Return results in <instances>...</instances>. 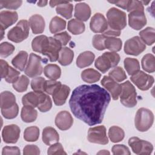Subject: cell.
Listing matches in <instances>:
<instances>
[{
	"instance_id": "54",
	"label": "cell",
	"mask_w": 155,
	"mask_h": 155,
	"mask_svg": "<svg viewBox=\"0 0 155 155\" xmlns=\"http://www.w3.org/2000/svg\"><path fill=\"white\" fill-rule=\"evenodd\" d=\"M23 154L24 155L28 154H40L39 148L35 145H27L23 150Z\"/></svg>"
},
{
	"instance_id": "21",
	"label": "cell",
	"mask_w": 155,
	"mask_h": 155,
	"mask_svg": "<svg viewBox=\"0 0 155 155\" xmlns=\"http://www.w3.org/2000/svg\"><path fill=\"white\" fill-rule=\"evenodd\" d=\"M70 92V87L66 85L62 84L61 87L52 94L54 104L58 106L64 105L65 103Z\"/></svg>"
},
{
	"instance_id": "19",
	"label": "cell",
	"mask_w": 155,
	"mask_h": 155,
	"mask_svg": "<svg viewBox=\"0 0 155 155\" xmlns=\"http://www.w3.org/2000/svg\"><path fill=\"white\" fill-rule=\"evenodd\" d=\"M18 18L16 12L3 10L0 13L1 28L5 30L8 27L15 24Z\"/></svg>"
},
{
	"instance_id": "23",
	"label": "cell",
	"mask_w": 155,
	"mask_h": 155,
	"mask_svg": "<svg viewBox=\"0 0 155 155\" xmlns=\"http://www.w3.org/2000/svg\"><path fill=\"white\" fill-rule=\"evenodd\" d=\"M42 139L47 145H51L59 140V136L57 131L51 127H47L42 131Z\"/></svg>"
},
{
	"instance_id": "16",
	"label": "cell",
	"mask_w": 155,
	"mask_h": 155,
	"mask_svg": "<svg viewBox=\"0 0 155 155\" xmlns=\"http://www.w3.org/2000/svg\"><path fill=\"white\" fill-rule=\"evenodd\" d=\"M101 83L102 85L110 93L113 100L118 99L122 90L120 84L117 83L116 81L109 76H104Z\"/></svg>"
},
{
	"instance_id": "11",
	"label": "cell",
	"mask_w": 155,
	"mask_h": 155,
	"mask_svg": "<svg viewBox=\"0 0 155 155\" xmlns=\"http://www.w3.org/2000/svg\"><path fill=\"white\" fill-rule=\"evenodd\" d=\"M131 81L139 89L142 91L149 90L154 84V78L143 71H139L135 74L131 76Z\"/></svg>"
},
{
	"instance_id": "52",
	"label": "cell",
	"mask_w": 155,
	"mask_h": 155,
	"mask_svg": "<svg viewBox=\"0 0 155 155\" xmlns=\"http://www.w3.org/2000/svg\"><path fill=\"white\" fill-rule=\"evenodd\" d=\"M54 38L57 39L62 45H66L71 39L70 35L67 31L56 33L54 35Z\"/></svg>"
},
{
	"instance_id": "58",
	"label": "cell",
	"mask_w": 155,
	"mask_h": 155,
	"mask_svg": "<svg viewBox=\"0 0 155 155\" xmlns=\"http://www.w3.org/2000/svg\"><path fill=\"white\" fill-rule=\"evenodd\" d=\"M110 3L114 4L119 7H120L123 9L127 10L130 4V0H123V1H108Z\"/></svg>"
},
{
	"instance_id": "45",
	"label": "cell",
	"mask_w": 155,
	"mask_h": 155,
	"mask_svg": "<svg viewBox=\"0 0 155 155\" xmlns=\"http://www.w3.org/2000/svg\"><path fill=\"white\" fill-rule=\"evenodd\" d=\"M107 38V36L104 35H96L93 36L92 39L93 46L97 50L102 51L105 49L104 41Z\"/></svg>"
},
{
	"instance_id": "12",
	"label": "cell",
	"mask_w": 155,
	"mask_h": 155,
	"mask_svg": "<svg viewBox=\"0 0 155 155\" xmlns=\"http://www.w3.org/2000/svg\"><path fill=\"white\" fill-rule=\"evenodd\" d=\"M147 24V18L144 10H135L128 14V24L132 28L139 30Z\"/></svg>"
},
{
	"instance_id": "22",
	"label": "cell",
	"mask_w": 155,
	"mask_h": 155,
	"mask_svg": "<svg viewBox=\"0 0 155 155\" xmlns=\"http://www.w3.org/2000/svg\"><path fill=\"white\" fill-rule=\"evenodd\" d=\"M91 15L90 6L85 2L78 3L74 8V17L81 21H87Z\"/></svg>"
},
{
	"instance_id": "37",
	"label": "cell",
	"mask_w": 155,
	"mask_h": 155,
	"mask_svg": "<svg viewBox=\"0 0 155 155\" xmlns=\"http://www.w3.org/2000/svg\"><path fill=\"white\" fill-rule=\"evenodd\" d=\"M104 45L105 48L110 50L111 51L116 52L121 50L122 42L120 38L110 36L105 39L104 41Z\"/></svg>"
},
{
	"instance_id": "24",
	"label": "cell",
	"mask_w": 155,
	"mask_h": 155,
	"mask_svg": "<svg viewBox=\"0 0 155 155\" xmlns=\"http://www.w3.org/2000/svg\"><path fill=\"white\" fill-rule=\"evenodd\" d=\"M49 44V38L45 35H39L35 37L31 42V47L34 51L43 53L46 50Z\"/></svg>"
},
{
	"instance_id": "39",
	"label": "cell",
	"mask_w": 155,
	"mask_h": 155,
	"mask_svg": "<svg viewBox=\"0 0 155 155\" xmlns=\"http://www.w3.org/2000/svg\"><path fill=\"white\" fill-rule=\"evenodd\" d=\"M73 10V4L67 1L65 3L60 4L56 7V13L65 19H70L72 17V12Z\"/></svg>"
},
{
	"instance_id": "6",
	"label": "cell",
	"mask_w": 155,
	"mask_h": 155,
	"mask_svg": "<svg viewBox=\"0 0 155 155\" xmlns=\"http://www.w3.org/2000/svg\"><path fill=\"white\" fill-rule=\"evenodd\" d=\"M29 35V23L27 20H21L10 29L7 33V38L12 42L19 43L27 38Z\"/></svg>"
},
{
	"instance_id": "55",
	"label": "cell",
	"mask_w": 155,
	"mask_h": 155,
	"mask_svg": "<svg viewBox=\"0 0 155 155\" xmlns=\"http://www.w3.org/2000/svg\"><path fill=\"white\" fill-rule=\"evenodd\" d=\"M144 10L143 5L142 1L130 0V4H129L127 10V12H131L133 10Z\"/></svg>"
},
{
	"instance_id": "10",
	"label": "cell",
	"mask_w": 155,
	"mask_h": 155,
	"mask_svg": "<svg viewBox=\"0 0 155 155\" xmlns=\"http://www.w3.org/2000/svg\"><path fill=\"white\" fill-rule=\"evenodd\" d=\"M146 49V45L139 36L128 39L124 44V51L127 54L137 56Z\"/></svg>"
},
{
	"instance_id": "15",
	"label": "cell",
	"mask_w": 155,
	"mask_h": 155,
	"mask_svg": "<svg viewBox=\"0 0 155 155\" xmlns=\"http://www.w3.org/2000/svg\"><path fill=\"white\" fill-rule=\"evenodd\" d=\"M90 27L94 33H104L107 30L108 27L107 20L102 14L100 13H95L91 19Z\"/></svg>"
},
{
	"instance_id": "53",
	"label": "cell",
	"mask_w": 155,
	"mask_h": 155,
	"mask_svg": "<svg viewBox=\"0 0 155 155\" xmlns=\"http://www.w3.org/2000/svg\"><path fill=\"white\" fill-rule=\"evenodd\" d=\"M51 107H52V101L50 96L48 95L46 99L38 107V108L41 112L44 113L49 111L51 108Z\"/></svg>"
},
{
	"instance_id": "3",
	"label": "cell",
	"mask_w": 155,
	"mask_h": 155,
	"mask_svg": "<svg viewBox=\"0 0 155 155\" xmlns=\"http://www.w3.org/2000/svg\"><path fill=\"white\" fill-rule=\"evenodd\" d=\"M153 122L154 114L151 110L140 108L137 111L134 118V125L138 131L140 132L148 131L153 125Z\"/></svg>"
},
{
	"instance_id": "25",
	"label": "cell",
	"mask_w": 155,
	"mask_h": 155,
	"mask_svg": "<svg viewBox=\"0 0 155 155\" xmlns=\"http://www.w3.org/2000/svg\"><path fill=\"white\" fill-rule=\"evenodd\" d=\"M95 56L90 51H86L81 53L76 59V65L82 68L90 65L94 61Z\"/></svg>"
},
{
	"instance_id": "2",
	"label": "cell",
	"mask_w": 155,
	"mask_h": 155,
	"mask_svg": "<svg viewBox=\"0 0 155 155\" xmlns=\"http://www.w3.org/2000/svg\"><path fill=\"white\" fill-rule=\"evenodd\" d=\"M108 29L104 33L107 36H119L120 31L127 25L126 13L115 7H112L107 13Z\"/></svg>"
},
{
	"instance_id": "1",
	"label": "cell",
	"mask_w": 155,
	"mask_h": 155,
	"mask_svg": "<svg viewBox=\"0 0 155 155\" xmlns=\"http://www.w3.org/2000/svg\"><path fill=\"white\" fill-rule=\"evenodd\" d=\"M110 101L108 92L99 85H81L73 91L69 105L76 118L93 126L102 122Z\"/></svg>"
},
{
	"instance_id": "30",
	"label": "cell",
	"mask_w": 155,
	"mask_h": 155,
	"mask_svg": "<svg viewBox=\"0 0 155 155\" xmlns=\"http://www.w3.org/2000/svg\"><path fill=\"white\" fill-rule=\"evenodd\" d=\"M101 74L97 70L93 68H87L81 73L82 79L87 83H94L99 81Z\"/></svg>"
},
{
	"instance_id": "9",
	"label": "cell",
	"mask_w": 155,
	"mask_h": 155,
	"mask_svg": "<svg viewBox=\"0 0 155 155\" xmlns=\"http://www.w3.org/2000/svg\"><path fill=\"white\" fill-rule=\"evenodd\" d=\"M88 140L90 142L106 145L108 143L106 128L104 125L90 128L88 131Z\"/></svg>"
},
{
	"instance_id": "42",
	"label": "cell",
	"mask_w": 155,
	"mask_h": 155,
	"mask_svg": "<svg viewBox=\"0 0 155 155\" xmlns=\"http://www.w3.org/2000/svg\"><path fill=\"white\" fill-rule=\"evenodd\" d=\"M108 76L116 82H122L127 79V75L124 69L120 67H115L109 73Z\"/></svg>"
},
{
	"instance_id": "51",
	"label": "cell",
	"mask_w": 155,
	"mask_h": 155,
	"mask_svg": "<svg viewBox=\"0 0 155 155\" xmlns=\"http://www.w3.org/2000/svg\"><path fill=\"white\" fill-rule=\"evenodd\" d=\"M112 153L114 155H119V154H125V155H130L131 154V152L130 151L129 148L124 145H114L112 147Z\"/></svg>"
},
{
	"instance_id": "43",
	"label": "cell",
	"mask_w": 155,
	"mask_h": 155,
	"mask_svg": "<svg viewBox=\"0 0 155 155\" xmlns=\"http://www.w3.org/2000/svg\"><path fill=\"white\" fill-rule=\"evenodd\" d=\"M61 85L62 84L61 82L54 80H47L45 82L44 90L46 93L52 95L61 87Z\"/></svg>"
},
{
	"instance_id": "44",
	"label": "cell",
	"mask_w": 155,
	"mask_h": 155,
	"mask_svg": "<svg viewBox=\"0 0 155 155\" xmlns=\"http://www.w3.org/2000/svg\"><path fill=\"white\" fill-rule=\"evenodd\" d=\"M45 79L42 77H35L31 81V87L35 92H44V87Z\"/></svg>"
},
{
	"instance_id": "46",
	"label": "cell",
	"mask_w": 155,
	"mask_h": 155,
	"mask_svg": "<svg viewBox=\"0 0 155 155\" xmlns=\"http://www.w3.org/2000/svg\"><path fill=\"white\" fill-rule=\"evenodd\" d=\"M15 50V46L7 42H2L0 45V56L6 58L12 54Z\"/></svg>"
},
{
	"instance_id": "17",
	"label": "cell",
	"mask_w": 155,
	"mask_h": 155,
	"mask_svg": "<svg viewBox=\"0 0 155 155\" xmlns=\"http://www.w3.org/2000/svg\"><path fill=\"white\" fill-rule=\"evenodd\" d=\"M48 38L49 44L43 55L47 56L50 62H55L58 59L59 52L62 48V45L54 38L49 37Z\"/></svg>"
},
{
	"instance_id": "34",
	"label": "cell",
	"mask_w": 155,
	"mask_h": 155,
	"mask_svg": "<svg viewBox=\"0 0 155 155\" xmlns=\"http://www.w3.org/2000/svg\"><path fill=\"white\" fill-rule=\"evenodd\" d=\"M66 21L59 16L53 17L49 25L50 31L53 34H56L63 30L66 27Z\"/></svg>"
},
{
	"instance_id": "38",
	"label": "cell",
	"mask_w": 155,
	"mask_h": 155,
	"mask_svg": "<svg viewBox=\"0 0 155 155\" xmlns=\"http://www.w3.org/2000/svg\"><path fill=\"white\" fill-rule=\"evenodd\" d=\"M108 137L113 143L122 141L125 136V133L122 128L117 126H112L108 130Z\"/></svg>"
},
{
	"instance_id": "7",
	"label": "cell",
	"mask_w": 155,
	"mask_h": 155,
	"mask_svg": "<svg viewBox=\"0 0 155 155\" xmlns=\"http://www.w3.org/2000/svg\"><path fill=\"white\" fill-rule=\"evenodd\" d=\"M42 58L33 53H30L27 65L24 70L25 74L30 78H35L41 75L43 71Z\"/></svg>"
},
{
	"instance_id": "59",
	"label": "cell",
	"mask_w": 155,
	"mask_h": 155,
	"mask_svg": "<svg viewBox=\"0 0 155 155\" xmlns=\"http://www.w3.org/2000/svg\"><path fill=\"white\" fill-rule=\"evenodd\" d=\"M67 1H50V5L51 7H54L56 5H59L60 4L65 3Z\"/></svg>"
},
{
	"instance_id": "60",
	"label": "cell",
	"mask_w": 155,
	"mask_h": 155,
	"mask_svg": "<svg viewBox=\"0 0 155 155\" xmlns=\"http://www.w3.org/2000/svg\"><path fill=\"white\" fill-rule=\"evenodd\" d=\"M48 3V1H41L38 2V5L39 7H44Z\"/></svg>"
},
{
	"instance_id": "29",
	"label": "cell",
	"mask_w": 155,
	"mask_h": 155,
	"mask_svg": "<svg viewBox=\"0 0 155 155\" xmlns=\"http://www.w3.org/2000/svg\"><path fill=\"white\" fill-rule=\"evenodd\" d=\"M15 104L16 97L12 92L5 91L1 93V109H8Z\"/></svg>"
},
{
	"instance_id": "56",
	"label": "cell",
	"mask_w": 155,
	"mask_h": 155,
	"mask_svg": "<svg viewBox=\"0 0 155 155\" xmlns=\"http://www.w3.org/2000/svg\"><path fill=\"white\" fill-rule=\"evenodd\" d=\"M21 154L20 150L17 147H4L2 148V154L7 155V154H16L19 155Z\"/></svg>"
},
{
	"instance_id": "40",
	"label": "cell",
	"mask_w": 155,
	"mask_h": 155,
	"mask_svg": "<svg viewBox=\"0 0 155 155\" xmlns=\"http://www.w3.org/2000/svg\"><path fill=\"white\" fill-rule=\"evenodd\" d=\"M39 136V129L36 126L27 127L24 133V139L27 142H35Z\"/></svg>"
},
{
	"instance_id": "35",
	"label": "cell",
	"mask_w": 155,
	"mask_h": 155,
	"mask_svg": "<svg viewBox=\"0 0 155 155\" xmlns=\"http://www.w3.org/2000/svg\"><path fill=\"white\" fill-rule=\"evenodd\" d=\"M67 29L73 35H79L85 31V24L80 20L72 19L68 22Z\"/></svg>"
},
{
	"instance_id": "31",
	"label": "cell",
	"mask_w": 155,
	"mask_h": 155,
	"mask_svg": "<svg viewBox=\"0 0 155 155\" xmlns=\"http://www.w3.org/2000/svg\"><path fill=\"white\" fill-rule=\"evenodd\" d=\"M44 73L50 80L56 81L61 77V70L58 65L49 64L44 67Z\"/></svg>"
},
{
	"instance_id": "28",
	"label": "cell",
	"mask_w": 155,
	"mask_h": 155,
	"mask_svg": "<svg viewBox=\"0 0 155 155\" xmlns=\"http://www.w3.org/2000/svg\"><path fill=\"white\" fill-rule=\"evenodd\" d=\"M28 56V54L27 51H20L12 59V65L20 71H24L27 63Z\"/></svg>"
},
{
	"instance_id": "41",
	"label": "cell",
	"mask_w": 155,
	"mask_h": 155,
	"mask_svg": "<svg viewBox=\"0 0 155 155\" xmlns=\"http://www.w3.org/2000/svg\"><path fill=\"white\" fill-rule=\"evenodd\" d=\"M29 79L25 75H21L18 79L13 84V88L18 92L22 93L27 90L29 84Z\"/></svg>"
},
{
	"instance_id": "26",
	"label": "cell",
	"mask_w": 155,
	"mask_h": 155,
	"mask_svg": "<svg viewBox=\"0 0 155 155\" xmlns=\"http://www.w3.org/2000/svg\"><path fill=\"white\" fill-rule=\"evenodd\" d=\"M73 58V51L71 50L70 48L65 47L62 48L60 50L58 60L61 65L63 66H67L70 65L72 62Z\"/></svg>"
},
{
	"instance_id": "14",
	"label": "cell",
	"mask_w": 155,
	"mask_h": 155,
	"mask_svg": "<svg viewBox=\"0 0 155 155\" xmlns=\"http://www.w3.org/2000/svg\"><path fill=\"white\" fill-rule=\"evenodd\" d=\"M19 127L15 124L6 125L2 131V137L4 142L7 143H15L20 136Z\"/></svg>"
},
{
	"instance_id": "13",
	"label": "cell",
	"mask_w": 155,
	"mask_h": 155,
	"mask_svg": "<svg viewBox=\"0 0 155 155\" xmlns=\"http://www.w3.org/2000/svg\"><path fill=\"white\" fill-rule=\"evenodd\" d=\"M47 96L44 92L30 91L23 96L22 103L23 105L38 107L46 99Z\"/></svg>"
},
{
	"instance_id": "49",
	"label": "cell",
	"mask_w": 155,
	"mask_h": 155,
	"mask_svg": "<svg viewBox=\"0 0 155 155\" xmlns=\"http://www.w3.org/2000/svg\"><path fill=\"white\" fill-rule=\"evenodd\" d=\"M47 154L49 155L53 154H67V153L65 152L64 148L61 143L56 142L50 145L48 148Z\"/></svg>"
},
{
	"instance_id": "32",
	"label": "cell",
	"mask_w": 155,
	"mask_h": 155,
	"mask_svg": "<svg viewBox=\"0 0 155 155\" xmlns=\"http://www.w3.org/2000/svg\"><path fill=\"white\" fill-rule=\"evenodd\" d=\"M139 36L141 40L145 44L151 45L155 42V31L153 27H147L139 32Z\"/></svg>"
},
{
	"instance_id": "4",
	"label": "cell",
	"mask_w": 155,
	"mask_h": 155,
	"mask_svg": "<svg viewBox=\"0 0 155 155\" xmlns=\"http://www.w3.org/2000/svg\"><path fill=\"white\" fill-rule=\"evenodd\" d=\"M120 59V56L116 52L107 51L97 58L94 65L102 73H105L110 68L116 67Z\"/></svg>"
},
{
	"instance_id": "18",
	"label": "cell",
	"mask_w": 155,
	"mask_h": 155,
	"mask_svg": "<svg viewBox=\"0 0 155 155\" xmlns=\"http://www.w3.org/2000/svg\"><path fill=\"white\" fill-rule=\"evenodd\" d=\"M73 119L71 114L67 111L58 113L55 118V125L61 130H68L73 125Z\"/></svg>"
},
{
	"instance_id": "8",
	"label": "cell",
	"mask_w": 155,
	"mask_h": 155,
	"mask_svg": "<svg viewBox=\"0 0 155 155\" xmlns=\"http://www.w3.org/2000/svg\"><path fill=\"white\" fill-rule=\"evenodd\" d=\"M128 145L133 153L136 154L149 155L153 150V146L150 142L140 139L137 137H132L128 140Z\"/></svg>"
},
{
	"instance_id": "47",
	"label": "cell",
	"mask_w": 155,
	"mask_h": 155,
	"mask_svg": "<svg viewBox=\"0 0 155 155\" xmlns=\"http://www.w3.org/2000/svg\"><path fill=\"white\" fill-rule=\"evenodd\" d=\"M19 107L16 103L13 107L8 109H1V113L2 116L7 119H12L15 118L18 114Z\"/></svg>"
},
{
	"instance_id": "33",
	"label": "cell",
	"mask_w": 155,
	"mask_h": 155,
	"mask_svg": "<svg viewBox=\"0 0 155 155\" xmlns=\"http://www.w3.org/2000/svg\"><path fill=\"white\" fill-rule=\"evenodd\" d=\"M124 67L130 76H133L140 71V65L137 59L131 58H127L124 61Z\"/></svg>"
},
{
	"instance_id": "20",
	"label": "cell",
	"mask_w": 155,
	"mask_h": 155,
	"mask_svg": "<svg viewBox=\"0 0 155 155\" xmlns=\"http://www.w3.org/2000/svg\"><path fill=\"white\" fill-rule=\"evenodd\" d=\"M29 25L34 34L42 33L45 29V23L44 18L40 15H34L29 18Z\"/></svg>"
},
{
	"instance_id": "5",
	"label": "cell",
	"mask_w": 155,
	"mask_h": 155,
	"mask_svg": "<svg viewBox=\"0 0 155 155\" xmlns=\"http://www.w3.org/2000/svg\"><path fill=\"white\" fill-rule=\"evenodd\" d=\"M122 90L120 94V101L121 104L126 107L132 108L137 104V93L135 87L129 81L122 83Z\"/></svg>"
},
{
	"instance_id": "27",
	"label": "cell",
	"mask_w": 155,
	"mask_h": 155,
	"mask_svg": "<svg viewBox=\"0 0 155 155\" xmlns=\"http://www.w3.org/2000/svg\"><path fill=\"white\" fill-rule=\"evenodd\" d=\"M38 116V112L34 107L24 105L21 112L22 120L26 123L33 122L36 120Z\"/></svg>"
},
{
	"instance_id": "36",
	"label": "cell",
	"mask_w": 155,
	"mask_h": 155,
	"mask_svg": "<svg viewBox=\"0 0 155 155\" xmlns=\"http://www.w3.org/2000/svg\"><path fill=\"white\" fill-rule=\"evenodd\" d=\"M142 67L148 73H154L155 71V58L151 53L144 55L141 61Z\"/></svg>"
},
{
	"instance_id": "50",
	"label": "cell",
	"mask_w": 155,
	"mask_h": 155,
	"mask_svg": "<svg viewBox=\"0 0 155 155\" xmlns=\"http://www.w3.org/2000/svg\"><path fill=\"white\" fill-rule=\"evenodd\" d=\"M19 74H20V73L19 71L16 70V69L10 66L8 73L6 78H5V80L8 83L13 84L18 79V78H19Z\"/></svg>"
},
{
	"instance_id": "61",
	"label": "cell",
	"mask_w": 155,
	"mask_h": 155,
	"mask_svg": "<svg viewBox=\"0 0 155 155\" xmlns=\"http://www.w3.org/2000/svg\"><path fill=\"white\" fill-rule=\"evenodd\" d=\"M97 154H110V152L107 151V150H101L100 151H99L97 153Z\"/></svg>"
},
{
	"instance_id": "57",
	"label": "cell",
	"mask_w": 155,
	"mask_h": 155,
	"mask_svg": "<svg viewBox=\"0 0 155 155\" xmlns=\"http://www.w3.org/2000/svg\"><path fill=\"white\" fill-rule=\"evenodd\" d=\"M0 63H1V77L2 79L5 78L8 73L10 66L8 65L7 62H6L3 59H1Z\"/></svg>"
},
{
	"instance_id": "48",
	"label": "cell",
	"mask_w": 155,
	"mask_h": 155,
	"mask_svg": "<svg viewBox=\"0 0 155 155\" xmlns=\"http://www.w3.org/2000/svg\"><path fill=\"white\" fill-rule=\"evenodd\" d=\"M22 1H0L1 9L5 8L7 9L16 10L22 5Z\"/></svg>"
}]
</instances>
